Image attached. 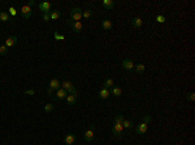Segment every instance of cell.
I'll list each match as a JSON object with an SVG mask.
<instances>
[{
    "instance_id": "1",
    "label": "cell",
    "mask_w": 195,
    "mask_h": 145,
    "mask_svg": "<svg viewBox=\"0 0 195 145\" xmlns=\"http://www.w3.org/2000/svg\"><path fill=\"white\" fill-rule=\"evenodd\" d=\"M66 25H68L74 32H77V34L82 32V30H83L82 22H74V21H72V19H66Z\"/></svg>"
},
{
    "instance_id": "2",
    "label": "cell",
    "mask_w": 195,
    "mask_h": 145,
    "mask_svg": "<svg viewBox=\"0 0 195 145\" xmlns=\"http://www.w3.org/2000/svg\"><path fill=\"white\" fill-rule=\"evenodd\" d=\"M82 13H83V10L81 9V8H73V9L70 10V18L69 19H72V21H74V22H81V18H82Z\"/></svg>"
},
{
    "instance_id": "3",
    "label": "cell",
    "mask_w": 195,
    "mask_h": 145,
    "mask_svg": "<svg viewBox=\"0 0 195 145\" xmlns=\"http://www.w3.org/2000/svg\"><path fill=\"white\" fill-rule=\"evenodd\" d=\"M122 132H124V127H122V124L121 123H115V122H113V126H112V135H113V137L121 139L122 137Z\"/></svg>"
},
{
    "instance_id": "4",
    "label": "cell",
    "mask_w": 195,
    "mask_h": 145,
    "mask_svg": "<svg viewBox=\"0 0 195 145\" xmlns=\"http://www.w3.org/2000/svg\"><path fill=\"white\" fill-rule=\"evenodd\" d=\"M94 132H95V126H94V124H91V126L88 127V130L83 133V139H85V141L91 143V141L94 140Z\"/></svg>"
},
{
    "instance_id": "5",
    "label": "cell",
    "mask_w": 195,
    "mask_h": 145,
    "mask_svg": "<svg viewBox=\"0 0 195 145\" xmlns=\"http://www.w3.org/2000/svg\"><path fill=\"white\" fill-rule=\"evenodd\" d=\"M31 13H33V10L29 5H24V7H21V16L25 19H29L30 17H31Z\"/></svg>"
},
{
    "instance_id": "6",
    "label": "cell",
    "mask_w": 195,
    "mask_h": 145,
    "mask_svg": "<svg viewBox=\"0 0 195 145\" xmlns=\"http://www.w3.org/2000/svg\"><path fill=\"white\" fill-rule=\"evenodd\" d=\"M147 130H148V124L144 123V122H141L135 128V131H136L138 135H144V133L147 132Z\"/></svg>"
},
{
    "instance_id": "7",
    "label": "cell",
    "mask_w": 195,
    "mask_h": 145,
    "mask_svg": "<svg viewBox=\"0 0 195 145\" xmlns=\"http://www.w3.org/2000/svg\"><path fill=\"white\" fill-rule=\"evenodd\" d=\"M16 44H17V36L12 35V36H9V38H7V40H5V44H4V46L7 47L8 49H9V48H12V47H15Z\"/></svg>"
},
{
    "instance_id": "8",
    "label": "cell",
    "mask_w": 195,
    "mask_h": 145,
    "mask_svg": "<svg viewBox=\"0 0 195 145\" xmlns=\"http://www.w3.org/2000/svg\"><path fill=\"white\" fill-rule=\"evenodd\" d=\"M121 66L125 70H133V69H134V62H133V60H130V58H125L121 62Z\"/></svg>"
},
{
    "instance_id": "9",
    "label": "cell",
    "mask_w": 195,
    "mask_h": 145,
    "mask_svg": "<svg viewBox=\"0 0 195 145\" xmlns=\"http://www.w3.org/2000/svg\"><path fill=\"white\" fill-rule=\"evenodd\" d=\"M39 9H40L42 14H43V13H49L51 12V4H49L48 1H43L39 4Z\"/></svg>"
},
{
    "instance_id": "10",
    "label": "cell",
    "mask_w": 195,
    "mask_h": 145,
    "mask_svg": "<svg viewBox=\"0 0 195 145\" xmlns=\"http://www.w3.org/2000/svg\"><path fill=\"white\" fill-rule=\"evenodd\" d=\"M142 25H143V21H142L141 17H133L132 18V26L134 29H141Z\"/></svg>"
},
{
    "instance_id": "11",
    "label": "cell",
    "mask_w": 195,
    "mask_h": 145,
    "mask_svg": "<svg viewBox=\"0 0 195 145\" xmlns=\"http://www.w3.org/2000/svg\"><path fill=\"white\" fill-rule=\"evenodd\" d=\"M55 96H56V99L57 100H64V99H66V96H68V92H66L64 88H58L57 92L55 93Z\"/></svg>"
},
{
    "instance_id": "12",
    "label": "cell",
    "mask_w": 195,
    "mask_h": 145,
    "mask_svg": "<svg viewBox=\"0 0 195 145\" xmlns=\"http://www.w3.org/2000/svg\"><path fill=\"white\" fill-rule=\"evenodd\" d=\"M109 95H111L109 90H108V88H104V87H103L102 90L99 91V99H100V100H107L108 97H109Z\"/></svg>"
},
{
    "instance_id": "13",
    "label": "cell",
    "mask_w": 195,
    "mask_h": 145,
    "mask_svg": "<svg viewBox=\"0 0 195 145\" xmlns=\"http://www.w3.org/2000/svg\"><path fill=\"white\" fill-rule=\"evenodd\" d=\"M74 141H76V135L74 133H68L65 136V139H64V143L66 145H73Z\"/></svg>"
},
{
    "instance_id": "14",
    "label": "cell",
    "mask_w": 195,
    "mask_h": 145,
    "mask_svg": "<svg viewBox=\"0 0 195 145\" xmlns=\"http://www.w3.org/2000/svg\"><path fill=\"white\" fill-rule=\"evenodd\" d=\"M61 87V82L58 79H51V82H49V88L51 90H58V88Z\"/></svg>"
},
{
    "instance_id": "15",
    "label": "cell",
    "mask_w": 195,
    "mask_h": 145,
    "mask_svg": "<svg viewBox=\"0 0 195 145\" xmlns=\"http://www.w3.org/2000/svg\"><path fill=\"white\" fill-rule=\"evenodd\" d=\"M102 5L105 8V9H108V10H112L113 8H115V3H113L112 0H103Z\"/></svg>"
},
{
    "instance_id": "16",
    "label": "cell",
    "mask_w": 195,
    "mask_h": 145,
    "mask_svg": "<svg viewBox=\"0 0 195 145\" xmlns=\"http://www.w3.org/2000/svg\"><path fill=\"white\" fill-rule=\"evenodd\" d=\"M109 92H111V95H112V96H115V97H120V96L122 95L121 88H120V87H116V86H113V87L109 90Z\"/></svg>"
},
{
    "instance_id": "17",
    "label": "cell",
    "mask_w": 195,
    "mask_h": 145,
    "mask_svg": "<svg viewBox=\"0 0 195 145\" xmlns=\"http://www.w3.org/2000/svg\"><path fill=\"white\" fill-rule=\"evenodd\" d=\"M112 27H113V25L109 19H104V21H102V29L109 31V30H112Z\"/></svg>"
},
{
    "instance_id": "18",
    "label": "cell",
    "mask_w": 195,
    "mask_h": 145,
    "mask_svg": "<svg viewBox=\"0 0 195 145\" xmlns=\"http://www.w3.org/2000/svg\"><path fill=\"white\" fill-rule=\"evenodd\" d=\"M0 21H3V22H10V21H12V19H10L9 13L1 10V12H0Z\"/></svg>"
},
{
    "instance_id": "19",
    "label": "cell",
    "mask_w": 195,
    "mask_h": 145,
    "mask_svg": "<svg viewBox=\"0 0 195 145\" xmlns=\"http://www.w3.org/2000/svg\"><path fill=\"white\" fill-rule=\"evenodd\" d=\"M113 86H115V80H113L112 78H108V79H105L104 83H103V87L108 88V90H109V88H112Z\"/></svg>"
},
{
    "instance_id": "20",
    "label": "cell",
    "mask_w": 195,
    "mask_h": 145,
    "mask_svg": "<svg viewBox=\"0 0 195 145\" xmlns=\"http://www.w3.org/2000/svg\"><path fill=\"white\" fill-rule=\"evenodd\" d=\"M65 100H66V104L68 105H74L77 102V97L74 96V95H68Z\"/></svg>"
},
{
    "instance_id": "21",
    "label": "cell",
    "mask_w": 195,
    "mask_h": 145,
    "mask_svg": "<svg viewBox=\"0 0 195 145\" xmlns=\"http://www.w3.org/2000/svg\"><path fill=\"white\" fill-rule=\"evenodd\" d=\"M61 16L60 10H51L49 12V19H57Z\"/></svg>"
},
{
    "instance_id": "22",
    "label": "cell",
    "mask_w": 195,
    "mask_h": 145,
    "mask_svg": "<svg viewBox=\"0 0 195 145\" xmlns=\"http://www.w3.org/2000/svg\"><path fill=\"white\" fill-rule=\"evenodd\" d=\"M146 70V66L143 65V64H136L135 65V72L136 74H142V72H144Z\"/></svg>"
},
{
    "instance_id": "23",
    "label": "cell",
    "mask_w": 195,
    "mask_h": 145,
    "mask_svg": "<svg viewBox=\"0 0 195 145\" xmlns=\"http://www.w3.org/2000/svg\"><path fill=\"white\" fill-rule=\"evenodd\" d=\"M122 127L126 128V130H130V128L134 127V123H133L132 121H127V119H124V122H122Z\"/></svg>"
},
{
    "instance_id": "24",
    "label": "cell",
    "mask_w": 195,
    "mask_h": 145,
    "mask_svg": "<svg viewBox=\"0 0 195 145\" xmlns=\"http://www.w3.org/2000/svg\"><path fill=\"white\" fill-rule=\"evenodd\" d=\"M47 96H48V97H51V99L52 100H54V101H56V96H55V92H54V90H51V88H47Z\"/></svg>"
},
{
    "instance_id": "25",
    "label": "cell",
    "mask_w": 195,
    "mask_h": 145,
    "mask_svg": "<svg viewBox=\"0 0 195 145\" xmlns=\"http://www.w3.org/2000/svg\"><path fill=\"white\" fill-rule=\"evenodd\" d=\"M54 109H55L54 104H46V106H44V111H46V113H51Z\"/></svg>"
},
{
    "instance_id": "26",
    "label": "cell",
    "mask_w": 195,
    "mask_h": 145,
    "mask_svg": "<svg viewBox=\"0 0 195 145\" xmlns=\"http://www.w3.org/2000/svg\"><path fill=\"white\" fill-rule=\"evenodd\" d=\"M54 38H55V40H64V39H65V36L61 35L58 31H55L54 32Z\"/></svg>"
},
{
    "instance_id": "27",
    "label": "cell",
    "mask_w": 195,
    "mask_h": 145,
    "mask_svg": "<svg viewBox=\"0 0 195 145\" xmlns=\"http://www.w3.org/2000/svg\"><path fill=\"white\" fill-rule=\"evenodd\" d=\"M91 14H93V10H91V9L83 10V13H82V17H83V18H90V17H91Z\"/></svg>"
},
{
    "instance_id": "28",
    "label": "cell",
    "mask_w": 195,
    "mask_h": 145,
    "mask_svg": "<svg viewBox=\"0 0 195 145\" xmlns=\"http://www.w3.org/2000/svg\"><path fill=\"white\" fill-rule=\"evenodd\" d=\"M8 53V48L5 46H0V55L1 56H5Z\"/></svg>"
},
{
    "instance_id": "29",
    "label": "cell",
    "mask_w": 195,
    "mask_h": 145,
    "mask_svg": "<svg viewBox=\"0 0 195 145\" xmlns=\"http://www.w3.org/2000/svg\"><path fill=\"white\" fill-rule=\"evenodd\" d=\"M186 99H187L189 101H194V99H195L194 92H190V93H187V95H186Z\"/></svg>"
},
{
    "instance_id": "30",
    "label": "cell",
    "mask_w": 195,
    "mask_h": 145,
    "mask_svg": "<svg viewBox=\"0 0 195 145\" xmlns=\"http://www.w3.org/2000/svg\"><path fill=\"white\" fill-rule=\"evenodd\" d=\"M156 21H157L159 23H163V22L166 21V18L164 17V16H157V17H156Z\"/></svg>"
},
{
    "instance_id": "31",
    "label": "cell",
    "mask_w": 195,
    "mask_h": 145,
    "mask_svg": "<svg viewBox=\"0 0 195 145\" xmlns=\"http://www.w3.org/2000/svg\"><path fill=\"white\" fill-rule=\"evenodd\" d=\"M143 122H144V123H147V124H148L150 122H151V117H150L148 114H146V115H143Z\"/></svg>"
},
{
    "instance_id": "32",
    "label": "cell",
    "mask_w": 195,
    "mask_h": 145,
    "mask_svg": "<svg viewBox=\"0 0 195 145\" xmlns=\"http://www.w3.org/2000/svg\"><path fill=\"white\" fill-rule=\"evenodd\" d=\"M34 93H35V91L33 90V88H31V90H26V91H24V95H27V96H33Z\"/></svg>"
},
{
    "instance_id": "33",
    "label": "cell",
    "mask_w": 195,
    "mask_h": 145,
    "mask_svg": "<svg viewBox=\"0 0 195 145\" xmlns=\"http://www.w3.org/2000/svg\"><path fill=\"white\" fill-rule=\"evenodd\" d=\"M8 10H9V13H10V16H12V17H16V14H17V12H16V9H15V8H13V7H10Z\"/></svg>"
},
{
    "instance_id": "34",
    "label": "cell",
    "mask_w": 195,
    "mask_h": 145,
    "mask_svg": "<svg viewBox=\"0 0 195 145\" xmlns=\"http://www.w3.org/2000/svg\"><path fill=\"white\" fill-rule=\"evenodd\" d=\"M43 21L46 22L49 21V13H43Z\"/></svg>"
},
{
    "instance_id": "35",
    "label": "cell",
    "mask_w": 195,
    "mask_h": 145,
    "mask_svg": "<svg viewBox=\"0 0 195 145\" xmlns=\"http://www.w3.org/2000/svg\"><path fill=\"white\" fill-rule=\"evenodd\" d=\"M26 5H29V7L31 8L33 5H35V1H34V0H29V1H27V4H26Z\"/></svg>"
}]
</instances>
